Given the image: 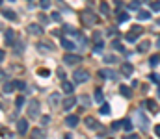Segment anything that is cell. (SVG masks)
<instances>
[{
  "mask_svg": "<svg viewBox=\"0 0 160 139\" xmlns=\"http://www.w3.org/2000/svg\"><path fill=\"white\" fill-rule=\"evenodd\" d=\"M136 122H138V126H140L142 132H149V119L145 117V113L142 109L136 111Z\"/></svg>",
  "mask_w": 160,
  "mask_h": 139,
  "instance_id": "6da1fadb",
  "label": "cell"
},
{
  "mask_svg": "<svg viewBox=\"0 0 160 139\" xmlns=\"http://www.w3.org/2000/svg\"><path fill=\"white\" fill-rule=\"evenodd\" d=\"M156 24H160V19H158V20H156Z\"/></svg>",
  "mask_w": 160,
  "mask_h": 139,
  "instance_id": "11a10c76",
  "label": "cell"
},
{
  "mask_svg": "<svg viewBox=\"0 0 160 139\" xmlns=\"http://www.w3.org/2000/svg\"><path fill=\"white\" fill-rule=\"evenodd\" d=\"M99 76H101V78H110V80L117 78V74L112 71V69H102V71H99Z\"/></svg>",
  "mask_w": 160,
  "mask_h": 139,
  "instance_id": "8fae6325",
  "label": "cell"
},
{
  "mask_svg": "<svg viewBox=\"0 0 160 139\" xmlns=\"http://www.w3.org/2000/svg\"><path fill=\"white\" fill-rule=\"evenodd\" d=\"M102 98H104L102 91H101V89H97V91H95V100H97V102H102Z\"/></svg>",
  "mask_w": 160,
  "mask_h": 139,
  "instance_id": "d590c367",
  "label": "cell"
},
{
  "mask_svg": "<svg viewBox=\"0 0 160 139\" xmlns=\"http://www.w3.org/2000/svg\"><path fill=\"white\" fill-rule=\"evenodd\" d=\"M2 15L6 19H9V20H17V13L11 11V9H2Z\"/></svg>",
  "mask_w": 160,
  "mask_h": 139,
  "instance_id": "ac0fdd59",
  "label": "cell"
},
{
  "mask_svg": "<svg viewBox=\"0 0 160 139\" xmlns=\"http://www.w3.org/2000/svg\"><path fill=\"white\" fill-rule=\"evenodd\" d=\"M145 108H147L151 113H158V106L155 100H145Z\"/></svg>",
  "mask_w": 160,
  "mask_h": 139,
  "instance_id": "e0dca14e",
  "label": "cell"
},
{
  "mask_svg": "<svg viewBox=\"0 0 160 139\" xmlns=\"http://www.w3.org/2000/svg\"><path fill=\"white\" fill-rule=\"evenodd\" d=\"M158 98H160V87H158Z\"/></svg>",
  "mask_w": 160,
  "mask_h": 139,
  "instance_id": "db71d44e",
  "label": "cell"
},
{
  "mask_svg": "<svg viewBox=\"0 0 160 139\" xmlns=\"http://www.w3.org/2000/svg\"><path fill=\"white\" fill-rule=\"evenodd\" d=\"M13 37H15V32H13V30L6 32V41H8V43H13Z\"/></svg>",
  "mask_w": 160,
  "mask_h": 139,
  "instance_id": "d4e9b609",
  "label": "cell"
},
{
  "mask_svg": "<svg viewBox=\"0 0 160 139\" xmlns=\"http://www.w3.org/2000/svg\"><path fill=\"white\" fill-rule=\"evenodd\" d=\"M28 115L32 117V119H36V117L39 115V102L37 100H32L30 106H28Z\"/></svg>",
  "mask_w": 160,
  "mask_h": 139,
  "instance_id": "5b68a950",
  "label": "cell"
},
{
  "mask_svg": "<svg viewBox=\"0 0 160 139\" xmlns=\"http://www.w3.org/2000/svg\"><path fill=\"white\" fill-rule=\"evenodd\" d=\"M23 104H24V96H17V100H15L17 109H19V106H23Z\"/></svg>",
  "mask_w": 160,
  "mask_h": 139,
  "instance_id": "ab89813d",
  "label": "cell"
},
{
  "mask_svg": "<svg viewBox=\"0 0 160 139\" xmlns=\"http://www.w3.org/2000/svg\"><path fill=\"white\" fill-rule=\"evenodd\" d=\"M155 134L160 137V124H156V126H155Z\"/></svg>",
  "mask_w": 160,
  "mask_h": 139,
  "instance_id": "681fc988",
  "label": "cell"
},
{
  "mask_svg": "<svg viewBox=\"0 0 160 139\" xmlns=\"http://www.w3.org/2000/svg\"><path fill=\"white\" fill-rule=\"evenodd\" d=\"M37 46H39V50H41V52H45V50H52L50 43H39Z\"/></svg>",
  "mask_w": 160,
  "mask_h": 139,
  "instance_id": "484cf974",
  "label": "cell"
},
{
  "mask_svg": "<svg viewBox=\"0 0 160 139\" xmlns=\"http://www.w3.org/2000/svg\"><path fill=\"white\" fill-rule=\"evenodd\" d=\"M149 46H151V41H142V43L138 45V50H140V52H147Z\"/></svg>",
  "mask_w": 160,
  "mask_h": 139,
  "instance_id": "ffe728a7",
  "label": "cell"
},
{
  "mask_svg": "<svg viewBox=\"0 0 160 139\" xmlns=\"http://www.w3.org/2000/svg\"><path fill=\"white\" fill-rule=\"evenodd\" d=\"M149 80H151V82H155V83H158V85H160V74H151V76H149Z\"/></svg>",
  "mask_w": 160,
  "mask_h": 139,
  "instance_id": "8d00e7d4",
  "label": "cell"
},
{
  "mask_svg": "<svg viewBox=\"0 0 160 139\" xmlns=\"http://www.w3.org/2000/svg\"><path fill=\"white\" fill-rule=\"evenodd\" d=\"M104 61H108V63H115L117 58H115V56H112V54H106V56H104Z\"/></svg>",
  "mask_w": 160,
  "mask_h": 139,
  "instance_id": "d6a6232c",
  "label": "cell"
},
{
  "mask_svg": "<svg viewBox=\"0 0 160 139\" xmlns=\"http://www.w3.org/2000/svg\"><path fill=\"white\" fill-rule=\"evenodd\" d=\"M75 104H76V98H75V96H71V95H69L67 98H64V102H61V108H64L65 111H69V109H71V108L75 106Z\"/></svg>",
  "mask_w": 160,
  "mask_h": 139,
  "instance_id": "9c48e42d",
  "label": "cell"
},
{
  "mask_svg": "<svg viewBox=\"0 0 160 139\" xmlns=\"http://www.w3.org/2000/svg\"><path fill=\"white\" fill-rule=\"evenodd\" d=\"M39 8L41 9H48L50 8V0H39Z\"/></svg>",
  "mask_w": 160,
  "mask_h": 139,
  "instance_id": "4316f807",
  "label": "cell"
},
{
  "mask_svg": "<svg viewBox=\"0 0 160 139\" xmlns=\"http://www.w3.org/2000/svg\"><path fill=\"white\" fill-rule=\"evenodd\" d=\"M101 13H104V15H108V13H110V8H108V4H106V2H102V4H101Z\"/></svg>",
  "mask_w": 160,
  "mask_h": 139,
  "instance_id": "836d02e7",
  "label": "cell"
},
{
  "mask_svg": "<svg viewBox=\"0 0 160 139\" xmlns=\"http://www.w3.org/2000/svg\"><path fill=\"white\" fill-rule=\"evenodd\" d=\"M13 87H15V83L6 82V83H4V93H11V91H13Z\"/></svg>",
  "mask_w": 160,
  "mask_h": 139,
  "instance_id": "603a6c76",
  "label": "cell"
},
{
  "mask_svg": "<svg viewBox=\"0 0 160 139\" xmlns=\"http://www.w3.org/2000/svg\"><path fill=\"white\" fill-rule=\"evenodd\" d=\"M138 17H140L142 20H149L151 19V11H140V13H138Z\"/></svg>",
  "mask_w": 160,
  "mask_h": 139,
  "instance_id": "7402d4cb",
  "label": "cell"
},
{
  "mask_svg": "<svg viewBox=\"0 0 160 139\" xmlns=\"http://www.w3.org/2000/svg\"><path fill=\"white\" fill-rule=\"evenodd\" d=\"M88 78H89V72L84 71V69H78V71H75V74H73L75 83H84V82H88Z\"/></svg>",
  "mask_w": 160,
  "mask_h": 139,
  "instance_id": "3957f363",
  "label": "cell"
},
{
  "mask_svg": "<svg viewBox=\"0 0 160 139\" xmlns=\"http://www.w3.org/2000/svg\"><path fill=\"white\" fill-rule=\"evenodd\" d=\"M60 102H61V95L60 93H50V96H48V104H50V108H58Z\"/></svg>",
  "mask_w": 160,
  "mask_h": 139,
  "instance_id": "ba28073f",
  "label": "cell"
},
{
  "mask_svg": "<svg viewBox=\"0 0 160 139\" xmlns=\"http://www.w3.org/2000/svg\"><path fill=\"white\" fill-rule=\"evenodd\" d=\"M86 126L89 130H101V124L97 122V119H93V117H86Z\"/></svg>",
  "mask_w": 160,
  "mask_h": 139,
  "instance_id": "7c38bea8",
  "label": "cell"
},
{
  "mask_svg": "<svg viewBox=\"0 0 160 139\" xmlns=\"http://www.w3.org/2000/svg\"><path fill=\"white\" fill-rule=\"evenodd\" d=\"M82 22H84V26H91L95 22H99V19H97L95 15H89V13H82Z\"/></svg>",
  "mask_w": 160,
  "mask_h": 139,
  "instance_id": "8992f818",
  "label": "cell"
},
{
  "mask_svg": "<svg viewBox=\"0 0 160 139\" xmlns=\"http://www.w3.org/2000/svg\"><path fill=\"white\" fill-rule=\"evenodd\" d=\"M73 83L71 82H67V80H61V91H64V93H67V95H71L73 93Z\"/></svg>",
  "mask_w": 160,
  "mask_h": 139,
  "instance_id": "2e32d148",
  "label": "cell"
},
{
  "mask_svg": "<svg viewBox=\"0 0 160 139\" xmlns=\"http://www.w3.org/2000/svg\"><path fill=\"white\" fill-rule=\"evenodd\" d=\"M110 111H112V109H110L108 104H102V106H101V113L102 115H110Z\"/></svg>",
  "mask_w": 160,
  "mask_h": 139,
  "instance_id": "1f68e13d",
  "label": "cell"
},
{
  "mask_svg": "<svg viewBox=\"0 0 160 139\" xmlns=\"http://www.w3.org/2000/svg\"><path fill=\"white\" fill-rule=\"evenodd\" d=\"M93 41H95V43H101V41H102L101 32H95V33H93Z\"/></svg>",
  "mask_w": 160,
  "mask_h": 139,
  "instance_id": "f35d334b",
  "label": "cell"
},
{
  "mask_svg": "<svg viewBox=\"0 0 160 139\" xmlns=\"http://www.w3.org/2000/svg\"><path fill=\"white\" fill-rule=\"evenodd\" d=\"M60 17H61V15H60L58 11H54L52 15H50V19H52V20H56V22H61V19H60Z\"/></svg>",
  "mask_w": 160,
  "mask_h": 139,
  "instance_id": "74e56055",
  "label": "cell"
},
{
  "mask_svg": "<svg viewBox=\"0 0 160 139\" xmlns=\"http://www.w3.org/2000/svg\"><path fill=\"white\" fill-rule=\"evenodd\" d=\"M28 32L32 33V35H41L43 33V28H41V24H28Z\"/></svg>",
  "mask_w": 160,
  "mask_h": 139,
  "instance_id": "4fadbf2b",
  "label": "cell"
},
{
  "mask_svg": "<svg viewBox=\"0 0 160 139\" xmlns=\"http://www.w3.org/2000/svg\"><path fill=\"white\" fill-rule=\"evenodd\" d=\"M93 52H95V54H101V52H102V41H101V43H95Z\"/></svg>",
  "mask_w": 160,
  "mask_h": 139,
  "instance_id": "e575fe53",
  "label": "cell"
},
{
  "mask_svg": "<svg viewBox=\"0 0 160 139\" xmlns=\"http://www.w3.org/2000/svg\"><path fill=\"white\" fill-rule=\"evenodd\" d=\"M37 19H39V20H41V22H43V24H45V22H48V17H47V15H43V13H41V15H39Z\"/></svg>",
  "mask_w": 160,
  "mask_h": 139,
  "instance_id": "f6af8a7d",
  "label": "cell"
},
{
  "mask_svg": "<svg viewBox=\"0 0 160 139\" xmlns=\"http://www.w3.org/2000/svg\"><path fill=\"white\" fill-rule=\"evenodd\" d=\"M0 135H6V137H9V130H6V128H0Z\"/></svg>",
  "mask_w": 160,
  "mask_h": 139,
  "instance_id": "7bdbcfd3",
  "label": "cell"
},
{
  "mask_svg": "<svg viewBox=\"0 0 160 139\" xmlns=\"http://www.w3.org/2000/svg\"><path fill=\"white\" fill-rule=\"evenodd\" d=\"M119 93L125 96V98H130V96H132V93H130V87H127V85H121V87H119Z\"/></svg>",
  "mask_w": 160,
  "mask_h": 139,
  "instance_id": "d6986e66",
  "label": "cell"
},
{
  "mask_svg": "<svg viewBox=\"0 0 160 139\" xmlns=\"http://www.w3.org/2000/svg\"><path fill=\"white\" fill-rule=\"evenodd\" d=\"M123 128L127 130V132L132 130V122H130V119H123Z\"/></svg>",
  "mask_w": 160,
  "mask_h": 139,
  "instance_id": "4dcf8cb0",
  "label": "cell"
},
{
  "mask_svg": "<svg viewBox=\"0 0 160 139\" xmlns=\"http://www.w3.org/2000/svg\"><path fill=\"white\" fill-rule=\"evenodd\" d=\"M121 122H123V121H115V122L112 124V130H119V128H121Z\"/></svg>",
  "mask_w": 160,
  "mask_h": 139,
  "instance_id": "b9f144b4",
  "label": "cell"
},
{
  "mask_svg": "<svg viewBox=\"0 0 160 139\" xmlns=\"http://www.w3.org/2000/svg\"><path fill=\"white\" fill-rule=\"evenodd\" d=\"M32 135L36 137V139H41V137H43L45 134H43V130H39V128H36V130H32Z\"/></svg>",
  "mask_w": 160,
  "mask_h": 139,
  "instance_id": "f1b7e54d",
  "label": "cell"
},
{
  "mask_svg": "<svg viewBox=\"0 0 160 139\" xmlns=\"http://www.w3.org/2000/svg\"><path fill=\"white\" fill-rule=\"evenodd\" d=\"M121 72H123L125 76H130L132 72H134V65H132V63H127V61H125V63H121Z\"/></svg>",
  "mask_w": 160,
  "mask_h": 139,
  "instance_id": "5bb4252c",
  "label": "cell"
},
{
  "mask_svg": "<svg viewBox=\"0 0 160 139\" xmlns=\"http://www.w3.org/2000/svg\"><path fill=\"white\" fill-rule=\"evenodd\" d=\"M58 76H60V78H61V80H65V72H64V71H61V69H58Z\"/></svg>",
  "mask_w": 160,
  "mask_h": 139,
  "instance_id": "c3c4849f",
  "label": "cell"
},
{
  "mask_svg": "<svg viewBox=\"0 0 160 139\" xmlns=\"http://www.w3.org/2000/svg\"><path fill=\"white\" fill-rule=\"evenodd\" d=\"M80 122V119H78V115H67L65 117V124L69 128H76V124Z\"/></svg>",
  "mask_w": 160,
  "mask_h": 139,
  "instance_id": "30bf717a",
  "label": "cell"
},
{
  "mask_svg": "<svg viewBox=\"0 0 160 139\" xmlns=\"http://www.w3.org/2000/svg\"><path fill=\"white\" fill-rule=\"evenodd\" d=\"M13 83H15L17 89H24V82H13Z\"/></svg>",
  "mask_w": 160,
  "mask_h": 139,
  "instance_id": "bcb514c9",
  "label": "cell"
},
{
  "mask_svg": "<svg viewBox=\"0 0 160 139\" xmlns=\"http://www.w3.org/2000/svg\"><path fill=\"white\" fill-rule=\"evenodd\" d=\"M80 61H82V56H78V54H65L64 56L65 65H76V63H80Z\"/></svg>",
  "mask_w": 160,
  "mask_h": 139,
  "instance_id": "277c9868",
  "label": "cell"
},
{
  "mask_svg": "<svg viewBox=\"0 0 160 139\" xmlns=\"http://www.w3.org/2000/svg\"><path fill=\"white\" fill-rule=\"evenodd\" d=\"M115 33H117L115 28H108V35H115Z\"/></svg>",
  "mask_w": 160,
  "mask_h": 139,
  "instance_id": "7dc6e473",
  "label": "cell"
},
{
  "mask_svg": "<svg viewBox=\"0 0 160 139\" xmlns=\"http://www.w3.org/2000/svg\"><path fill=\"white\" fill-rule=\"evenodd\" d=\"M129 19H130V17L127 15V13H121V11H119V15H117V22H127Z\"/></svg>",
  "mask_w": 160,
  "mask_h": 139,
  "instance_id": "cb8c5ba5",
  "label": "cell"
},
{
  "mask_svg": "<svg viewBox=\"0 0 160 139\" xmlns=\"http://www.w3.org/2000/svg\"><path fill=\"white\" fill-rule=\"evenodd\" d=\"M17 132L20 135H24L26 132H28V121H26V119H19L17 121Z\"/></svg>",
  "mask_w": 160,
  "mask_h": 139,
  "instance_id": "52a82bcc",
  "label": "cell"
},
{
  "mask_svg": "<svg viewBox=\"0 0 160 139\" xmlns=\"http://www.w3.org/2000/svg\"><path fill=\"white\" fill-rule=\"evenodd\" d=\"M60 45L64 46V48H67V50H75V48H76V45L73 43V41H69L67 37H61L60 39Z\"/></svg>",
  "mask_w": 160,
  "mask_h": 139,
  "instance_id": "9a60e30c",
  "label": "cell"
},
{
  "mask_svg": "<svg viewBox=\"0 0 160 139\" xmlns=\"http://www.w3.org/2000/svg\"><path fill=\"white\" fill-rule=\"evenodd\" d=\"M39 74L41 76H48V74H50V71H48V69H39Z\"/></svg>",
  "mask_w": 160,
  "mask_h": 139,
  "instance_id": "ee69618b",
  "label": "cell"
},
{
  "mask_svg": "<svg viewBox=\"0 0 160 139\" xmlns=\"http://www.w3.org/2000/svg\"><path fill=\"white\" fill-rule=\"evenodd\" d=\"M48 122H50V117H48V115H45V117H41V124H43V126H47Z\"/></svg>",
  "mask_w": 160,
  "mask_h": 139,
  "instance_id": "60d3db41",
  "label": "cell"
},
{
  "mask_svg": "<svg viewBox=\"0 0 160 139\" xmlns=\"http://www.w3.org/2000/svg\"><path fill=\"white\" fill-rule=\"evenodd\" d=\"M156 46H158V48H160V37H158V41H156Z\"/></svg>",
  "mask_w": 160,
  "mask_h": 139,
  "instance_id": "f5cc1de1",
  "label": "cell"
},
{
  "mask_svg": "<svg viewBox=\"0 0 160 139\" xmlns=\"http://www.w3.org/2000/svg\"><path fill=\"white\" fill-rule=\"evenodd\" d=\"M143 32V28L138 24V26H132V30L130 32H127V35H125V39L129 41V43H136V39H138V35Z\"/></svg>",
  "mask_w": 160,
  "mask_h": 139,
  "instance_id": "7a4b0ae2",
  "label": "cell"
},
{
  "mask_svg": "<svg viewBox=\"0 0 160 139\" xmlns=\"http://www.w3.org/2000/svg\"><path fill=\"white\" fill-rule=\"evenodd\" d=\"M151 11H160V0H155V2H151Z\"/></svg>",
  "mask_w": 160,
  "mask_h": 139,
  "instance_id": "f546056e",
  "label": "cell"
},
{
  "mask_svg": "<svg viewBox=\"0 0 160 139\" xmlns=\"http://www.w3.org/2000/svg\"><path fill=\"white\" fill-rule=\"evenodd\" d=\"M0 6H2V0H0Z\"/></svg>",
  "mask_w": 160,
  "mask_h": 139,
  "instance_id": "9f6ffc18",
  "label": "cell"
},
{
  "mask_svg": "<svg viewBox=\"0 0 160 139\" xmlns=\"http://www.w3.org/2000/svg\"><path fill=\"white\" fill-rule=\"evenodd\" d=\"M112 46L115 48V50H121V52H125V46H123V45H121L117 39H115V41H112Z\"/></svg>",
  "mask_w": 160,
  "mask_h": 139,
  "instance_id": "83f0119b",
  "label": "cell"
},
{
  "mask_svg": "<svg viewBox=\"0 0 160 139\" xmlns=\"http://www.w3.org/2000/svg\"><path fill=\"white\" fill-rule=\"evenodd\" d=\"M4 58H6V54H4V50H0V61H4Z\"/></svg>",
  "mask_w": 160,
  "mask_h": 139,
  "instance_id": "f907efd6",
  "label": "cell"
},
{
  "mask_svg": "<svg viewBox=\"0 0 160 139\" xmlns=\"http://www.w3.org/2000/svg\"><path fill=\"white\" fill-rule=\"evenodd\" d=\"M0 80H4V72L2 71H0Z\"/></svg>",
  "mask_w": 160,
  "mask_h": 139,
  "instance_id": "816d5d0a",
  "label": "cell"
},
{
  "mask_svg": "<svg viewBox=\"0 0 160 139\" xmlns=\"http://www.w3.org/2000/svg\"><path fill=\"white\" fill-rule=\"evenodd\" d=\"M11 2H13V0H11Z\"/></svg>",
  "mask_w": 160,
  "mask_h": 139,
  "instance_id": "6f0895ef",
  "label": "cell"
},
{
  "mask_svg": "<svg viewBox=\"0 0 160 139\" xmlns=\"http://www.w3.org/2000/svg\"><path fill=\"white\" fill-rule=\"evenodd\" d=\"M160 63V56H151V59H149V65L151 67H156Z\"/></svg>",
  "mask_w": 160,
  "mask_h": 139,
  "instance_id": "44dd1931",
  "label": "cell"
}]
</instances>
